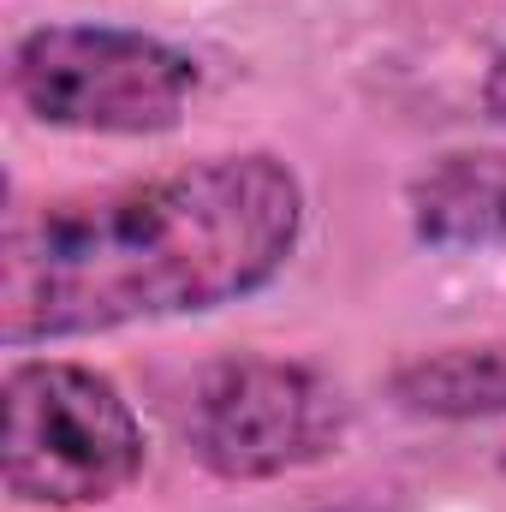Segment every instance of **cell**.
<instances>
[{
    "label": "cell",
    "mask_w": 506,
    "mask_h": 512,
    "mask_svg": "<svg viewBox=\"0 0 506 512\" xmlns=\"http://www.w3.org/2000/svg\"><path fill=\"white\" fill-rule=\"evenodd\" d=\"M298 239L304 185L262 149L12 209L0 340L48 346L239 304L292 262Z\"/></svg>",
    "instance_id": "6da1fadb"
},
{
    "label": "cell",
    "mask_w": 506,
    "mask_h": 512,
    "mask_svg": "<svg viewBox=\"0 0 506 512\" xmlns=\"http://www.w3.org/2000/svg\"><path fill=\"white\" fill-rule=\"evenodd\" d=\"M143 477V423L126 393L66 358H24L6 376V489L24 507L78 512Z\"/></svg>",
    "instance_id": "7a4b0ae2"
},
{
    "label": "cell",
    "mask_w": 506,
    "mask_h": 512,
    "mask_svg": "<svg viewBox=\"0 0 506 512\" xmlns=\"http://www.w3.org/2000/svg\"><path fill=\"white\" fill-rule=\"evenodd\" d=\"M12 90L42 126L155 137L185 120L197 60L120 24H42L12 54Z\"/></svg>",
    "instance_id": "3957f363"
},
{
    "label": "cell",
    "mask_w": 506,
    "mask_h": 512,
    "mask_svg": "<svg viewBox=\"0 0 506 512\" xmlns=\"http://www.w3.org/2000/svg\"><path fill=\"white\" fill-rule=\"evenodd\" d=\"M346 393L316 364L239 352L209 364L185 399V441L203 471L227 483H268L322 465L346 441Z\"/></svg>",
    "instance_id": "277c9868"
},
{
    "label": "cell",
    "mask_w": 506,
    "mask_h": 512,
    "mask_svg": "<svg viewBox=\"0 0 506 512\" xmlns=\"http://www.w3.org/2000/svg\"><path fill=\"white\" fill-rule=\"evenodd\" d=\"M405 215L429 251L506 245V149H453L429 161L405 191Z\"/></svg>",
    "instance_id": "5b68a950"
},
{
    "label": "cell",
    "mask_w": 506,
    "mask_h": 512,
    "mask_svg": "<svg viewBox=\"0 0 506 512\" xmlns=\"http://www.w3.org/2000/svg\"><path fill=\"white\" fill-rule=\"evenodd\" d=\"M393 405L411 417L435 423H477V417H506V340H477V346H441L393 370Z\"/></svg>",
    "instance_id": "8992f818"
},
{
    "label": "cell",
    "mask_w": 506,
    "mask_h": 512,
    "mask_svg": "<svg viewBox=\"0 0 506 512\" xmlns=\"http://www.w3.org/2000/svg\"><path fill=\"white\" fill-rule=\"evenodd\" d=\"M483 108H489V120L506 126V48L495 54V66H489V84H483Z\"/></svg>",
    "instance_id": "52a82bcc"
},
{
    "label": "cell",
    "mask_w": 506,
    "mask_h": 512,
    "mask_svg": "<svg viewBox=\"0 0 506 512\" xmlns=\"http://www.w3.org/2000/svg\"><path fill=\"white\" fill-rule=\"evenodd\" d=\"M501 471H506V453H501Z\"/></svg>",
    "instance_id": "ba28073f"
}]
</instances>
